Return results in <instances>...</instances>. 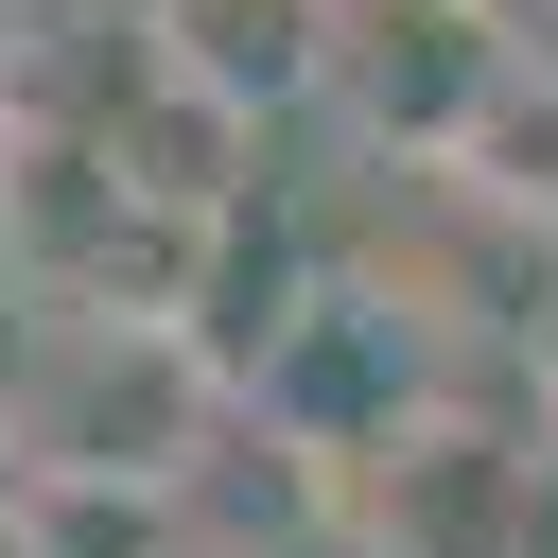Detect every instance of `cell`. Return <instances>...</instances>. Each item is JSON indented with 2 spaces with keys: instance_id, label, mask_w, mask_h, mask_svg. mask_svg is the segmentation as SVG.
Wrapping results in <instances>:
<instances>
[{
  "instance_id": "52a82bcc",
  "label": "cell",
  "mask_w": 558,
  "mask_h": 558,
  "mask_svg": "<svg viewBox=\"0 0 558 558\" xmlns=\"http://www.w3.org/2000/svg\"><path fill=\"white\" fill-rule=\"evenodd\" d=\"M523 17H558V0H523Z\"/></svg>"
},
{
  "instance_id": "277c9868",
  "label": "cell",
  "mask_w": 558,
  "mask_h": 558,
  "mask_svg": "<svg viewBox=\"0 0 558 558\" xmlns=\"http://www.w3.org/2000/svg\"><path fill=\"white\" fill-rule=\"evenodd\" d=\"M122 17H140V52H157V70L227 87L244 122L314 105V70H331V0H122Z\"/></svg>"
},
{
  "instance_id": "ba28073f",
  "label": "cell",
  "mask_w": 558,
  "mask_h": 558,
  "mask_svg": "<svg viewBox=\"0 0 558 558\" xmlns=\"http://www.w3.org/2000/svg\"><path fill=\"white\" fill-rule=\"evenodd\" d=\"M506 17H523V0H506Z\"/></svg>"
},
{
  "instance_id": "6da1fadb",
  "label": "cell",
  "mask_w": 558,
  "mask_h": 558,
  "mask_svg": "<svg viewBox=\"0 0 558 558\" xmlns=\"http://www.w3.org/2000/svg\"><path fill=\"white\" fill-rule=\"evenodd\" d=\"M244 384L192 314L122 296H35L0 331V471H87V488H192L227 453Z\"/></svg>"
},
{
  "instance_id": "8992f818",
  "label": "cell",
  "mask_w": 558,
  "mask_h": 558,
  "mask_svg": "<svg viewBox=\"0 0 558 558\" xmlns=\"http://www.w3.org/2000/svg\"><path fill=\"white\" fill-rule=\"evenodd\" d=\"M0 558H35V541H17V506H0Z\"/></svg>"
},
{
  "instance_id": "5b68a950",
  "label": "cell",
  "mask_w": 558,
  "mask_h": 558,
  "mask_svg": "<svg viewBox=\"0 0 558 558\" xmlns=\"http://www.w3.org/2000/svg\"><path fill=\"white\" fill-rule=\"evenodd\" d=\"M35 558H209L192 541V488H87V471H17L0 488Z\"/></svg>"
},
{
  "instance_id": "3957f363",
  "label": "cell",
  "mask_w": 558,
  "mask_h": 558,
  "mask_svg": "<svg viewBox=\"0 0 558 558\" xmlns=\"http://www.w3.org/2000/svg\"><path fill=\"white\" fill-rule=\"evenodd\" d=\"M506 52H523L506 0H331V70H314V105H349L366 157H453V140L488 122Z\"/></svg>"
},
{
  "instance_id": "7a4b0ae2",
  "label": "cell",
  "mask_w": 558,
  "mask_h": 558,
  "mask_svg": "<svg viewBox=\"0 0 558 558\" xmlns=\"http://www.w3.org/2000/svg\"><path fill=\"white\" fill-rule=\"evenodd\" d=\"M314 523L349 558H558V436L436 384L384 436L314 453Z\"/></svg>"
}]
</instances>
